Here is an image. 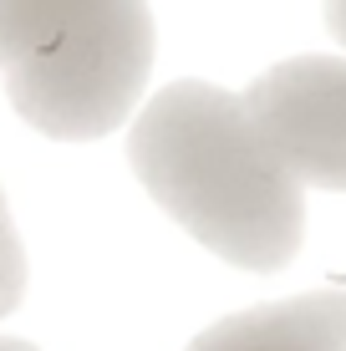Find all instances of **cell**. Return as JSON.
<instances>
[{
  "label": "cell",
  "mask_w": 346,
  "mask_h": 351,
  "mask_svg": "<svg viewBox=\"0 0 346 351\" xmlns=\"http://www.w3.org/2000/svg\"><path fill=\"white\" fill-rule=\"evenodd\" d=\"M127 163L188 239L240 270H280L306 234V193L245 102L214 82H169L133 112Z\"/></svg>",
  "instance_id": "obj_1"
},
{
  "label": "cell",
  "mask_w": 346,
  "mask_h": 351,
  "mask_svg": "<svg viewBox=\"0 0 346 351\" xmlns=\"http://www.w3.org/2000/svg\"><path fill=\"white\" fill-rule=\"evenodd\" d=\"M148 71V0H0L5 97L46 138L87 143L133 123Z\"/></svg>",
  "instance_id": "obj_2"
},
{
  "label": "cell",
  "mask_w": 346,
  "mask_h": 351,
  "mask_svg": "<svg viewBox=\"0 0 346 351\" xmlns=\"http://www.w3.org/2000/svg\"><path fill=\"white\" fill-rule=\"evenodd\" d=\"M240 102L301 193H346V56H291L260 71Z\"/></svg>",
  "instance_id": "obj_3"
},
{
  "label": "cell",
  "mask_w": 346,
  "mask_h": 351,
  "mask_svg": "<svg viewBox=\"0 0 346 351\" xmlns=\"http://www.w3.org/2000/svg\"><path fill=\"white\" fill-rule=\"evenodd\" d=\"M184 351H346V290H306L234 311Z\"/></svg>",
  "instance_id": "obj_4"
},
{
  "label": "cell",
  "mask_w": 346,
  "mask_h": 351,
  "mask_svg": "<svg viewBox=\"0 0 346 351\" xmlns=\"http://www.w3.org/2000/svg\"><path fill=\"white\" fill-rule=\"evenodd\" d=\"M26 295V250H21V234L10 224V204H5V189H0V316L21 306Z\"/></svg>",
  "instance_id": "obj_5"
},
{
  "label": "cell",
  "mask_w": 346,
  "mask_h": 351,
  "mask_svg": "<svg viewBox=\"0 0 346 351\" xmlns=\"http://www.w3.org/2000/svg\"><path fill=\"white\" fill-rule=\"evenodd\" d=\"M321 10H326V31H331V36H336V41L346 46V0H326Z\"/></svg>",
  "instance_id": "obj_6"
},
{
  "label": "cell",
  "mask_w": 346,
  "mask_h": 351,
  "mask_svg": "<svg viewBox=\"0 0 346 351\" xmlns=\"http://www.w3.org/2000/svg\"><path fill=\"white\" fill-rule=\"evenodd\" d=\"M0 351H36L31 341H16V336H0Z\"/></svg>",
  "instance_id": "obj_7"
}]
</instances>
